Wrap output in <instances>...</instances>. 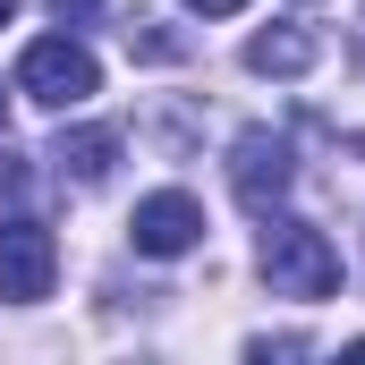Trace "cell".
Listing matches in <instances>:
<instances>
[{
    "label": "cell",
    "instance_id": "3957f363",
    "mask_svg": "<svg viewBox=\"0 0 365 365\" xmlns=\"http://www.w3.org/2000/svg\"><path fill=\"white\" fill-rule=\"evenodd\" d=\"M51 280H60V247H51V230L43 221H0V297L9 306H34V297H51Z\"/></svg>",
    "mask_w": 365,
    "mask_h": 365
},
{
    "label": "cell",
    "instance_id": "8992f818",
    "mask_svg": "<svg viewBox=\"0 0 365 365\" xmlns=\"http://www.w3.org/2000/svg\"><path fill=\"white\" fill-rule=\"evenodd\" d=\"M110 162H119V128H60V145H51V170L77 187H102Z\"/></svg>",
    "mask_w": 365,
    "mask_h": 365
},
{
    "label": "cell",
    "instance_id": "6da1fadb",
    "mask_svg": "<svg viewBox=\"0 0 365 365\" xmlns=\"http://www.w3.org/2000/svg\"><path fill=\"white\" fill-rule=\"evenodd\" d=\"M255 264L272 280V297H297V306H314V297L340 289V247H331L314 221H297V212H272V221H264Z\"/></svg>",
    "mask_w": 365,
    "mask_h": 365
},
{
    "label": "cell",
    "instance_id": "ba28073f",
    "mask_svg": "<svg viewBox=\"0 0 365 365\" xmlns=\"http://www.w3.org/2000/svg\"><path fill=\"white\" fill-rule=\"evenodd\" d=\"M51 9H60V26H86V17L102 9V0H51Z\"/></svg>",
    "mask_w": 365,
    "mask_h": 365
},
{
    "label": "cell",
    "instance_id": "30bf717a",
    "mask_svg": "<svg viewBox=\"0 0 365 365\" xmlns=\"http://www.w3.org/2000/svg\"><path fill=\"white\" fill-rule=\"evenodd\" d=\"M9 17H17V0H0V26H9Z\"/></svg>",
    "mask_w": 365,
    "mask_h": 365
},
{
    "label": "cell",
    "instance_id": "277c9868",
    "mask_svg": "<svg viewBox=\"0 0 365 365\" xmlns=\"http://www.w3.org/2000/svg\"><path fill=\"white\" fill-rule=\"evenodd\" d=\"M297 179V162H289V136L272 128H238V145H230V187H238V204L247 212H272L280 195Z\"/></svg>",
    "mask_w": 365,
    "mask_h": 365
},
{
    "label": "cell",
    "instance_id": "52a82bcc",
    "mask_svg": "<svg viewBox=\"0 0 365 365\" xmlns=\"http://www.w3.org/2000/svg\"><path fill=\"white\" fill-rule=\"evenodd\" d=\"M247 68H255V77H306V68H314V34H306V26H264V34L247 43Z\"/></svg>",
    "mask_w": 365,
    "mask_h": 365
},
{
    "label": "cell",
    "instance_id": "8fae6325",
    "mask_svg": "<svg viewBox=\"0 0 365 365\" xmlns=\"http://www.w3.org/2000/svg\"><path fill=\"white\" fill-rule=\"evenodd\" d=\"M0 128H9V93H0Z\"/></svg>",
    "mask_w": 365,
    "mask_h": 365
},
{
    "label": "cell",
    "instance_id": "9c48e42d",
    "mask_svg": "<svg viewBox=\"0 0 365 365\" xmlns=\"http://www.w3.org/2000/svg\"><path fill=\"white\" fill-rule=\"evenodd\" d=\"M187 9H204V17H238L247 0H187Z\"/></svg>",
    "mask_w": 365,
    "mask_h": 365
},
{
    "label": "cell",
    "instance_id": "5b68a950",
    "mask_svg": "<svg viewBox=\"0 0 365 365\" xmlns=\"http://www.w3.org/2000/svg\"><path fill=\"white\" fill-rule=\"evenodd\" d=\"M128 238H136V255H187L195 238H204V204L187 195V187H162V195H145L136 204V221H128Z\"/></svg>",
    "mask_w": 365,
    "mask_h": 365
},
{
    "label": "cell",
    "instance_id": "7a4b0ae2",
    "mask_svg": "<svg viewBox=\"0 0 365 365\" xmlns=\"http://www.w3.org/2000/svg\"><path fill=\"white\" fill-rule=\"evenodd\" d=\"M17 93L43 102V110H77V102L102 93V68H93V51L77 34H43V43L17 51Z\"/></svg>",
    "mask_w": 365,
    "mask_h": 365
}]
</instances>
